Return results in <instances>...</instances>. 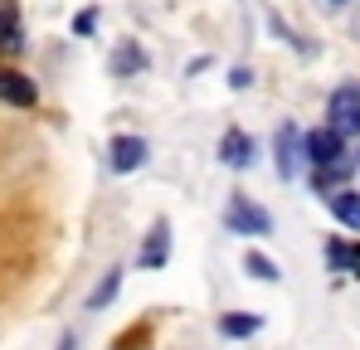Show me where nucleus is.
Segmentation results:
<instances>
[{
    "mask_svg": "<svg viewBox=\"0 0 360 350\" xmlns=\"http://www.w3.org/2000/svg\"><path fill=\"white\" fill-rule=\"evenodd\" d=\"M302 156L311 161V171L341 166V161H346V131H336L331 122L316 127V131H307V136H302Z\"/></svg>",
    "mask_w": 360,
    "mask_h": 350,
    "instance_id": "nucleus-1",
    "label": "nucleus"
},
{
    "mask_svg": "<svg viewBox=\"0 0 360 350\" xmlns=\"http://www.w3.org/2000/svg\"><path fill=\"white\" fill-rule=\"evenodd\" d=\"M326 117H331V127H336V131L360 136V83L336 88V93H331V103H326Z\"/></svg>",
    "mask_w": 360,
    "mask_h": 350,
    "instance_id": "nucleus-2",
    "label": "nucleus"
},
{
    "mask_svg": "<svg viewBox=\"0 0 360 350\" xmlns=\"http://www.w3.org/2000/svg\"><path fill=\"white\" fill-rule=\"evenodd\" d=\"M224 224L234 233H268L273 229V219H268V209H258L253 200H229V209H224Z\"/></svg>",
    "mask_w": 360,
    "mask_h": 350,
    "instance_id": "nucleus-3",
    "label": "nucleus"
},
{
    "mask_svg": "<svg viewBox=\"0 0 360 350\" xmlns=\"http://www.w3.org/2000/svg\"><path fill=\"white\" fill-rule=\"evenodd\" d=\"M273 151H278V175H283V180H292V175H297V156H302V136H297V127H292V122H283V127H278Z\"/></svg>",
    "mask_w": 360,
    "mask_h": 350,
    "instance_id": "nucleus-4",
    "label": "nucleus"
},
{
    "mask_svg": "<svg viewBox=\"0 0 360 350\" xmlns=\"http://www.w3.org/2000/svg\"><path fill=\"white\" fill-rule=\"evenodd\" d=\"M34 83L25 78V73H15V68H0V103H10V108H34Z\"/></svg>",
    "mask_w": 360,
    "mask_h": 350,
    "instance_id": "nucleus-5",
    "label": "nucleus"
},
{
    "mask_svg": "<svg viewBox=\"0 0 360 350\" xmlns=\"http://www.w3.org/2000/svg\"><path fill=\"white\" fill-rule=\"evenodd\" d=\"M25 49V30H20V5L0 0V54H20Z\"/></svg>",
    "mask_w": 360,
    "mask_h": 350,
    "instance_id": "nucleus-6",
    "label": "nucleus"
},
{
    "mask_svg": "<svg viewBox=\"0 0 360 350\" xmlns=\"http://www.w3.org/2000/svg\"><path fill=\"white\" fill-rule=\"evenodd\" d=\"M108 156H112V171H136L141 161H146V141L141 136H112V146H108Z\"/></svg>",
    "mask_w": 360,
    "mask_h": 350,
    "instance_id": "nucleus-7",
    "label": "nucleus"
},
{
    "mask_svg": "<svg viewBox=\"0 0 360 350\" xmlns=\"http://www.w3.org/2000/svg\"><path fill=\"white\" fill-rule=\"evenodd\" d=\"M166 258H171V224L161 219L156 229L146 233V243H141V258H136V263H141V268H166Z\"/></svg>",
    "mask_w": 360,
    "mask_h": 350,
    "instance_id": "nucleus-8",
    "label": "nucleus"
},
{
    "mask_svg": "<svg viewBox=\"0 0 360 350\" xmlns=\"http://www.w3.org/2000/svg\"><path fill=\"white\" fill-rule=\"evenodd\" d=\"M219 161H224V166H253V136H248V131H229V136H224V141H219Z\"/></svg>",
    "mask_w": 360,
    "mask_h": 350,
    "instance_id": "nucleus-9",
    "label": "nucleus"
},
{
    "mask_svg": "<svg viewBox=\"0 0 360 350\" xmlns=\"http://www.w3.org/2000/svg\"><path fill=\"white\" fill-rule=\"evenodd\" d=\"M331 214H336L346 229L360 233V195L356 190H331Z\"/></svg>",
    "mask_w": 360,
    "mask_h": 350,
    "instance_id": "nucleus-10",
    "label": "nucleus"
},
{
    "mask_svg": "<svg viewBox=\"0 0 360 350\" xmlns=\"http://www.w3.org/2000/svg\"><path fill=\"white\" fill-rule=\"evenodd\" d=\"M117 287H122V268H112V273H108V278H103V283L93 287V297H88V306H93V311H98V306H108V302L117 297Z\"/></svg>",
    "mask_w": 360,
    "mask_h": 350,
    "instance_id": "nucleus-11",
    "label": "nucleus"
},
{
    "mask_svg": "<svg viewBox=\"0 0 360 350\" xmlns=\"http://www.w3.org/2000/svg\"><path fill=\"white\" fill-rule=\"evenodd\" d=\"M243 268H248L258 283H278V278H283V273H278V263H273V258H263V253H248V258H243Z\"/></svg>",
    "mask_w": 360,
    "mask_h": 350,
    "instance_id": "nucleus-12",
    "label": "nucleus"
},
{
    "mask_svg": "<svg viewBox=\"0 0 360 350\" xmlns=\"http://www.w3.org/2000/svg\"><path fill=\"white\" fill-rule=\"evenodd\" d=\"M253 331H258V316H224L219 321V336H229V341L234 336H253Z\"/></svg>",
    "mask_w": 360,
    "mask_h": 350,
    "instance_id": "nucleus-13",
    "label": "nucleus"
},
{
    "mask_svg": "<svg viewBox=\"0 0 360 350\" xmlns=\"http://www.w3.org/2000/svg\"><path fill=\"white\" fill-rule=\"evenodd\" d=\"M59 350H78V336H63V341H59Z\"/></svg>",
    "mask_w": 360,
    "mask_h": 350,
    "instance_id": "nucleus-14",
    "label": "nucleus"
}]
</instances>
